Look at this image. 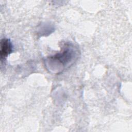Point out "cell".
Here are the masks:
<instances>
[{
	"label": "cell",
	"instance_id": "obj_1",
	"mask_svg": "<svg viewBox=\"0 0 132 132\" xmlns=\"http://www.w3.org/2000/svg\"><path fill=\"white\" fill-rule=\"evenodd\" d=\"M0 54L1 59L6 58L12 52V45L8 39H3L1 41Z\"/></svg>",
	"mask_w": 132,
	"mask_h": 132
}]
</instances>
